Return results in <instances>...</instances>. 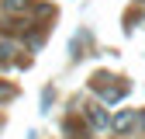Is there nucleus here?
Masks as SVG:
<instances>
[{"label": "nucleus", "instance_id": "obj_1", "mask_svg": "<svg viewBox=\"0 0 145 139\" xmlns=\"http://www.w3.org/2000/svg\"><path fill=\"white\" fill-rule=\"evenodd\" d=\"M83 118H90V125H93V129H111V118H107L104 115V108H100V104H86V108H83Z\"/></svg>", "mask_w": 145, "mask_h": 139}, {"label": "nucleus", "instance_id": "obj_2", "mask_svg": "<svg viewBox=\"0 0 145 139\" xmlns=\"http://www.w3.org/2000/svg\"><path fill=\"white\" fill-rule=\"evenodd\" d=\"M0 7H4L7 14H31L35 0H0Z\"/></svg>", "mask_w": 145, "mask_h": 139}, {"label": "nucleus", "instance_id": "obj_3", "mask_svg": "<svg viewBox=\"0 0 145 139\" xmlns=\"http://www.w3.org/2000/svg\"><path fill=\"white\" fill-rule=\"evenodd\" d=\"M135 122H138V115H135V111H121V115L111 122V125H114V132H128Z\"/></svg>", "mask_w": 145, "mask_h": 139}, {"label": "nucleus", "instance_id": "obj_4", "mask_svg": "<svg viewBox=\"0 0 145 139\" xmlns=\"http://www.w3.org/2000/svg\"><path fill=\"white\" fill-rule=\"evenodd\" d=\"M10 52H14V42H0V59H10Z\"/></svg>", "mask_w": 145, "mask_h": 139}, {"label": "nucleus", "instance_id": "obj_5", "mask_svg": "<svg viewBox=\"0 0 145 139\" xmlns=\"http://www.w3.org/2000/svg\"><path fill=\"white\" fill-rule=\"evenodd\" d=\"M135 125H138V129H145V111L138 115V122H135Z\"/></svg>", "mask_w": 145, "mask_h": 139}, {"label": "nucleus", "instance_id": "obj_6", "mask_svg": "<svg viewBox=\"0 0 145 139\" xmlns=\"http://www.w3.org/2000/svg\"><path fill=\"white\" fill-rule=\"evenodd\" d=\"M138 4H142V7H145V0H138Z\"/></svg>", "mask_w": 145, "mask_h": 139}, {"label": "nucleus", "instance_id": "obj_7", "mask_svg": "<svg viewBox=\"0 0 145 139\" xmlns=\"http://www.w3.org/2000/svg\"><path fill=\"white\" fill-rule=\"evenodd\" d=\"M28 139H35V132H31V136H28Z\"/></svg>", "mask_w": 145, "mask_h": 139}]
</instances>
